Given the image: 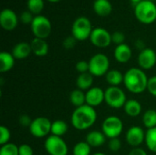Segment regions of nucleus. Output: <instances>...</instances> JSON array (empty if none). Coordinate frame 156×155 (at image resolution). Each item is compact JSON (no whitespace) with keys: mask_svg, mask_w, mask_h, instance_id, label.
<instances>
[{"mask_svg":"<svg viewBox=\"0 0 156 155\" xmlns=\"http://www.w3.org/2000/svg\"><path fill=\"white\" fill-rule=\"evenodd\" d=\"M97 121V112L94 108L85 104L73 111L70 118L71 125L79 131H85L94 125Z\"/></svg>","mask_w":156,"mask_h":155,"instance_id":"obj_1","label":"nucleus"},{"mask_svg":"<svg viewBox=\"0 0 156 155\" xmlns=\"http://www.w3.org/2000/svg\"><path fill=\"white\" fill-rule=\"evenodd\" d=\"M89 72L93 77H101L106 75L110 70V59L105 54L97 53L89 60Z\"/></svg>","mask_w":156,"mask_h":155,"instance_id":"obj_5","label":"nucleus"},{"mask_svg":"<svg viewBox=\"0 0 156 155\" xmlns=\"http://www.w3.org/2000/svg\"><path fill=\"white\" fill-rule=\"evenodd\" d=\"M18 23L16 14L9 8H5L0 13V25L3 29L11 31L14 30Z\"/></svg>","mask_w":156,"mask_h":155,"instance_id":"obj_14","label":"nucleus"},{"mask_svg":"<svg viewBox=\"0 0 156 155\" xmlns=\"http://www.w3.org/2000/svg\"><path fill=\"white\" fill-rule=\"evenodd\" d=\"M107 137L105 136V134L102 132L100 131H92L90 132L87 135H86V141L88 143V144L92 148H98L102 146L105 142H106Z\"/></svg>","mask_w":156,"mask_h":155,"instance_id":"obj_18","label":"nucleus"},{"mask_svg":"<svg viewBox=\"0 0 156 155\" xmlns=\"http://www.w3.org/2000/svg\"><path fill=\"white\" fill-rule=\"evenodd\" d=\"M76 70L80 73H87L90 70V66H89V62L86 60H80L77 62L76 64Z\"/></svg>","mask_w":156,"mask_h":155,"instance_id":"obj_36","label":"nucleus"},{"mask_svg":"<svg viewBox=\"0 0 156 155\" xmlns=\"http://www.w3.org/2000/svg\"><path fill=\"white\" fill-rule=\"evenodd\" d=\"M128 155H147V153L143 148L136 147V148H133L130 151V153H129Z\"/></svg>","mask_w":156,"mask_h":155,"instance_id":"obj_41","label":"nucleus"},{"mask_svg":"<svg viewBox=\"0 0 156 155\" xmlns=\"http://www.w3.org/2000/svg\"><path fill=\"white\" fill-rule=\"evenodd\" d=\"M113 55H114V58L119 63H127L131 59L133 56V52H132V48L127 44L123 43L122 45L116 46Z\"/></svg>","mask_w":156,"mask_h":155,"instance_id":"obj_16","label":"nucleus"},{"mask_svg":"<svg viewBox=\"0 0 156 155\" xmlns=\"http://www.w3.org/2000/svg\"><path fill=\"white\" fill-rule=\"evenodd\" d=\"M107 83L112 87H119L124 80V74L118 69H111L105 75Z\"/></svg>","mask_w":156,"mask_h":155,"instance_id":"obj_23","label":"nucleus"},{"mask_svg":"<svg viewBox=\"0 0 156 155\" xmlns=\"http://www.w3.org/2000/svg\"><path fill=\"white\" fill-rule=\"evenodd\" d=\"M19 155H34V151L29 144L24 143L18 146Z\"/></svg>","mask_w":156,"mask_h":155,"instance_id":"obj_37","label":"nucleus"},{"mask_svg":"<svg viewBox=\"0 0 156 155\" xmlns=\"http://www.w3.org/2000/svg\"><path fill=\"white\" fill-rule=\"evenodd\" d=\"M69 101L73 106L79 108L86 104V95L83 90H80L79 89L74 90L69 94Z\"/></svg>","mask_w":156,"mask_h":155,"instance_id":"obj_25","label":"nucleus"},{"mask_svg":"<svg viewBox=\"0 0 156 155\" xmlns=\"http://www.w3.org/2000/svg\"><path fill=\"white\" fill-rule=\"evenodd\" d=\"M92 84H93V76L90 72L79 74L76 80V85L79 90H89L90 88H92Z\"/></svg>","mask_w":156,"mask_h":155,"instance_id":"obj_24","label":"nucleus"},{"mask_svg":"<svg viewBox=\"0 0 156 155\" xmlns=\"http://www.w3.org/2000/svg\"><path fill=\"white\" fill-rule=\"evenodd\" d=\"M15 58L12 53L3 51L0 53V72H7L11 70L15 65Z\"/></svg>","mask_w":156,"mask_h":155,"instance_id":"obj_21","label":"nucleus"},{"mask_svg":"<svg viewBox=\"0 0 156 155\" xmlns=\"http://www.w3.org/2000/svg\"><path fill=\"white\" fill-rule=\"evenodd\" d=\"M27 10L38 16L44 9V0H27Z\"/></svg>","mask_w":156,"mask_h":155,"instance_id":"obj_29","label":"nucleus"},{"mask_svg":"<svg viewBox=\"0 0 156 155\" xmlns=\"http://www.w3.org/2000/svg\"><path fill=\"white\" fill-rule=\"evenodd\" d=\"M77 39L71 35L69 37H67L64 40H63V47L64 48L66 49H71L73 48L75 46H76V43H77Z\"/></svg>","mask_w":156,"mask_h":155,"instance_id":"obj_38","label":"nucleus"},{"mask_svg":"<svg viewBox=\"0 0 156 155\" xmlns=\"http://www.w3.org/2000/svg\"><path fill=\"white\" fill-rule=\"evenodd\" d=\"M137 62L140 69L144 70H149L153 69L156 64V52L150 48H144L140 51Z\"/></svg>","mask_w":156,"mask_h":155,"instance_id":"obj_12","label":"nucleus"},{"mask_svg":"<svg viewBox=\"0 0 156 155\" xmlns=\"http://www.w3.org/2000/svg\"><path fill=\"white\" fill-rule=\"evenodd\" d=\"M148 77L144 69L140 68H131L124 73V86L133 94H140L147 90Z\"/></svg>","mask_w":156,"mask_h":155,"instance_id":"obj_2","label":"nucleus"},{"mask_svg":"<svg viewBox=\"0 0 156 155\" xmlns=\"http://www.w3.org/2000/svg\"><path fill=\"white\" fill-rule=\"evenodd\" d=\"M11 53L16 59H25L32 53L31 46L27 42H19L13 47Z\"/></svg>","mask_w":156,"mask_h":155,"instance_id":"obj_17","label":"nucleus"},{"mask_svg":"<svg viewBox=\"0 0 156 155\" xmlns=\"http://www.w3.org/2000/svg\"><path fill=\"white\" fill-rule=\"evenodd\" d=\"M123 109H124L125 113L128 116L135 118V117H137V116H139L141 114L143 107H142L141 103L138 100H136L134 99H132V100H128L126 101Z\"/></svg>","mask_w":156,"mask_h":155,"instance_id":"obj_22","label":"nucleus"},{"mask_svg":"<svg viewBox=\"0 0 156 155\" xmlns=\"http://www.w3.org/2000/svg\"><path fill=\"white\" fill-rule=\"evenodd\" d=\"M90 40L92 45L97 48H107L111 45L112 42V34L108 30L102 27H95L93 28L91 35L90 37Z\"/></svg>","mask_w":156,"mask_h":155,"instance_id":"obj_11","label":"nucleus"},{"mask_svg":"<svg viewBox=\"0 0 156 155\" xmlns=\"http://www.w3.org/2000/svg\"><path fill=\"white\" fill-rule=\"evenodd\" d=\"M31 30L35 37L46 39L50 35L52 30L51 22L44 16H36L31 24Z\"/></svg>","mask_w":156,"mask_h":155,"instance_id":"obj_8","label":"nucleus"},{"mask_svg":"<svg viewBox=\"0 0 156 155\" xmlns=\"http://www.w3.org/2000/svg\"><path fill=\"white\" fill-rule=\"evenodd\" d=\"M68 132V124L62 120H56L51 125V134L62 137Z\"/></svg>","mask_w":156,"mask_h":155,"instance_id":"obj_26","label":"nucleus"},{"mask_svg":"<svg viewBox=\"0 0 156 155\" xmlns=\"http://www.w3.org/2000/svg\"><path fill=\"white\" fill-rule=\"evenodd\" d=\"M34 17L33 16V14L29 11V10H27V11H24L21 15H20V21L25 24V25H28V24H32L33 20H34Z\"/></svg>","mask_w":156,"mask_h":155,"instance_id":"obj_34","label":"nucleus"},{"mask_svg":"<svg viewBox=\"0 0 156 155\" xmlns=\"http://www.w3.org/2000/svg\"><path fill=\"white\" fill-rule=\"evenodd\" d=\"M132 2H133V3H135V4H138L139 2H141V1H143V0H131Z\"/></svg>","mask_w":156,"mask_h":155,"instance_id":"obj_42","label":"nucleus"},{"mask_svg":"<svg viewBox=\"0 0 156 155\" xmlns=\"http://www.w3.org/2000/svg\"><path fill=\"white\" fill-rule=\"evenodd\" d=\"M32 121H33V120H31L30 117H29L28 115H27V114L21 115V116L19 117V119H18V122H19V124H20L21 126H23V127H28V128H29V126H30Z\"/></svg>","mask_w":156,"mask_h":155,"instance_id":"obj_40","label":"nucleus"},{"mask_svg":"<svg viewBox=\"0 0 156 155\" xmlns=\"http://www.w3.org/2000/svg\"><path fill=\"white\" fill-rule=\"evenodd\" d=\"M91 147L87 142H80L73 147V155H90Z\"/></svg>","mask_w":156,"mask_h":155,"instance_id":"obj_30","label":"nucleus"},{"mask_svg":"<svg viewBox=\"0 0 156 155\" xmlns=\"http://www.w3.org/2000/svg\"><path fill=\"white\" fill-rule=\"evenodd\" d=\"M144 143L151 152L156 153V127L146 131Z\"/></svg>","mask_w":156,"mask_h":155,"instance_id":"obj_28","label":"nucleus"},{"mask_svg":"<svg viewBox=\"0 0 156 155\" xmlns=\"http://www.w3.org/2000/svg\"><path fill=\"white\" fill-rule=\"evenodd\" d=\"M52 122L47 117H37L34 119L29 126L30 133L36 138H44L51 133Z\"/></svg>","mask_w":156,"mask_h":155,"instance_id":"obj_10","label":"nucleus"},{"mask_svg":"<svg viewBox=\"0 0 156 155\" xmlns=\"http://www.w3.org/2000/svg\"><path fill=\"white\" fill-rule=\"evenodd\" d=\"M108 147L112 152H118L121 150L122 148V142L119 138H113V139H110L109 143H108Z\"/></svg>","mask_w":156,"mask_h":155,"instance_id":"obj_35","label":"nucleus"},{"mask_svg":"<svg viewBox=\"0 0 156 155\" xmlns=\"http://www.w3.org/2000/svg\"><path fill=\"white\" fill-rule=\"evenodd\" d=\"M48 1H49V2H51V3H56V2H58V1H60V0H48Z\"/></svg>","mask_w":156,"mask_h":155,"instance_id":"obj_43","label":"nucleus"},{"mask_svg":"<svg viewBox=\"0 0 156 155\" xmlns=\"http://www.w3.org/2000/svg\"><path fill=\"white\" fill-rule=\"evenodd\" d=\"M106 104L112 109L123 108L127 99L125 92L120 87H112L106 89L105 90V100Z\"/></svg>","mask_w":156,"mask_h":155,"instance_id":"obj_6","label":"nucleus"},{"mask_svg":"<svg viewBox=\"0 0 156 155\" xmlns=\"http://www.w3.org/2000/svg\"><path fill=\"white\" fill-rule=\"evenodd\" d=\"M123 131L122 121L117 116L107 117L101 125V132L105 134L108 139L119 138Z\"/></svg>","mask_w":156,"mask_h":155,"instance_id":"obj_7","label":"nucleus"},{"mask_svg":"<svg viewBox=\"0 0 156 155\" xmlns=\"http://www.w3.org/2000/svg\"><path fill=\"white\" fill-rule=\"evenodd\" d=\"M92 155H106L104 154V153H94V154Z\"/></svg>","mask_w":156,"mask_h":155,"instance_id":"obj_44","label":"nucleus"},{"mask_svg":"<svg viewBox=\"0 0 156 155\" xmlns=\"http://www.w3.org/2000/svg\"><path fill=\"white\" fill-rule=\"evenodd\" d=\"M134 14L143 24H152L156 20V5L152 0H143L135 5Z\"/></svg>","mask_w":156,"mask_h":155,"instance_id":"obj_3","label":"nucleus"},{"mask_svg":"<svg viewBox=\"0 0 156 155\" xmlns=\"http://www.w3.org/2000/svg\"><path fill=\"white\" fill-rule=\"evenodd\" d=\"M0 155H19L18 146L11 143L2 145L0 148Z\"/></svg>","mask_w":156,"mask_h":155,"instance_id":"obj_31","label":"nucleus"},{"mask_svg":"<svg viewBox=\"0 0 156 155\" xmlns=\"http://www.w3.org/2000/svg\"><path fill=\"white\" fill-rule=\"evenodd\" d=\"M147 90L151 95L154 97H156V76H153L149 78L148 80V86H147Z\"/></svg>","mask_w":156,"mask_h":155,"instance_id":"obj_39","label":"nucleus"},{"mask_svg":"<svg viewBox=\"0 0 156 155\" xmlns=\"http://www.w3.org/2000/svg\"><path fill=\"white\" fill-rule=\"evenodd\" d=\"M143 124H144V126L147 130L156 127L155 110L150 109V110H147V111L144 112V116H143Z\"/></svg>","mask_w":156,"mask_h":155,"instance_id":"obj_27","label":"nucleus"},{"mask_svg":"<svg viewBox=\"0 0 156 155\" xmlns=\"http://www.w3.org/2000/svg\"><path fill=\"white\" fill-rule=\"evenodd\" d=\"M32 53L37 57H44L48 53V45L45 39L34 37L30 42Z\"/></svg>","mask_w":156,"mask_h":155,"instance_id":"obj_19","label":"nucleus"},{"mask_svg":"<svg viewBox=\"0 0 156 155\" xmlns=\"http://www.w3.org/2000/svg\"><path fill=\"white\" fill-rule=\"evenodd\" d=\"M86 104L95 108L105 100V90L100 87H92L86 91Z\"/></svg>","mask_w":156,"mask_h":155,"instance_id":"obj_15","label":"nucleus"},{"mask_svg":"<svg viewBox=\"0 0 156 155\" xmlns=\"http://www.w3.org/2000/svg\"><path fill=\"white\" fill-rule=\"evenodd\" d=\"M125 40V36L122 32L121 31H115L112 34V42L116 44L117 46L122 45L124 43Z\"/></svg>","mask_w":156,"mask_h":155,"instance_id":"obj_33","label":"nucleus"},{"mask_svg":"<svg viewBox=\"0 0 156 155\" xmlns=\"http://www.w3.org/2000/svg\"><path fill=\"white\" fill-rule=\"evenodd\" d=\"M11 138V132L9 129L4 125L0 127V145H5L9 143Z\"/></svg>","mask_w":156,"mask_h":155,"instance_id":"obj_32","label":"nucleus"},{"mask_svg":"<svg viewBox=\"0 0 156 155\" xmlns=\"http://www.w3.org/2000/svg\"><path fill=\"white\" fill-rule=\"evenodd\" d=\"M93 10L100 16H107L112 11V5L110 0H95Z\"/></svg>","mask_w":156,"mask_h":155,"instance_id":"obj_20","label":"nucleus"},{"mask_svg":"<svg viewBox=\"0 0 156 155\" xmlns=\"http://www.w3.org/2000/svg\"><path fill=\"white\" fill-rule=\"evenodd\" d=\"M145 132L142 127L133 126L126 132V142L127 143L133 147H139L144 142H145Z\"/></svg>","mask_w":156,"mask_h":155,"instance_id":"obj_13","label":"nucleus"},{"mask_svg":"<svg viewBox=\"0 0 156 155\" xmlns=\"http://www.w3.org/2000/svg\"><path fill=\"white\" fill-rule=\"evenodd\" d=\"M93 28L91 22L86 16H80L76 18L71 26V35L78 41H84L90 38Z\"/></svg>","mask_w":156,"mask_h":155,"instance_id":"obj_4","label":"nucleus"},{"mask_svg":"<svg viewBox=\"0 0 156 155\" xmlns=\"http://www.w3.org/2000/svg\"><path fill=\"white\" fill-rule=\"evenodd\" d=\"M45 149L49 155H68L69 147L62 137L49 135L44 143Z\"/></svg>","mask_w":156,"mask_h":155,"instance_id":"obj_9","label":"nucleus"}]
</instances>
